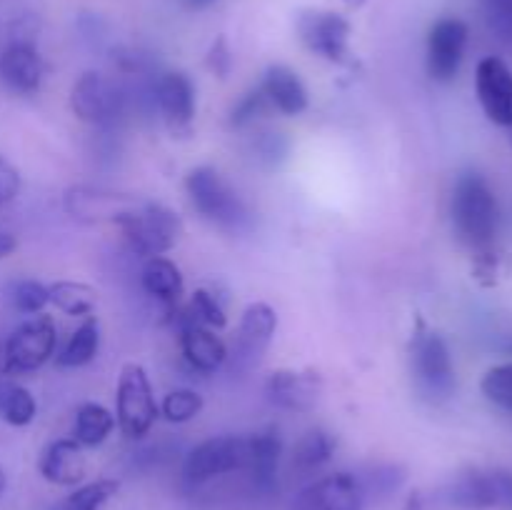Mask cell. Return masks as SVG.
Listing matches in <instances>:
<instances>
[{
    "label": "cell",
    "instance_id": "40",
    "mask_svg": "<svg viewBox=\"0 0 512 510\" xmlns=\"http://www.w3.org/2000/svg\"><path fill=\"white\" fill-rule=\"evenodd\" d=\"M403 510H438L433 498V490H415V493L408 495Z\"/></svg>",
    "mask_w": 512,
    "mask_h": 510
},
{
    "label": "cell",
    "instance_id": "6",
    "mask_svg": "<svg viewBox=\"0 0 512 510\" xmlns=\"http://www.w3.org/2000/svg\"><path fill=\"white\" fill-rule=\"evenodd\" d=\"M248 458V435H215L190 450L183 463V478L188 485H203L220 475L248 470Z\"/></svg>",
    "mask_w": 512,
    "mask_h": 510
},
{
    "label": "cell",
    "instance_id": "1",
    "mask_svg": "<svg viewBox=\"0 0 512 510\" xmlns=\"http://www.w3.org/2000/svg\"><path fill=\"white\" fill-rule=\"evenodd\" d=\"M450 213H453L455 235H458L465 248L473 250L475 258L495 253L500 208L493 188H490L483 175L473 173V170L460 175L453 190Z\"/></svg>",
    "mask_w": 512,
    "mask_h": 510
},
{
    "label": "cell",
    "instance_id": "33",
    "mask_svg": "<svg viewBox=\"0 0 512 510\" xmlns=\"http://www.w3.org/2000/svg\"><path fill=\"white\" fill-rule=\"evenodd\" d=\"M270 110H273V105H270L268 95L263 93V88L250 90V93H245L243 98L233 105V110H230V128L235 130L250 128L255 120L268 115Z\"/></svg>",
    "mask_w": 512,
    "mask_h": 510
},
{
    "label": "cell",
    "instance_id": "18",
    "mask_svg": "<svg viewBox=\"0 0 512 510\" xmlns=\"http://www.w3.org/2000/svg\"><path fill=\"white\" fill-rule=\"evenodd\" d=\"M38 473L50 485L60 488H75L88 475V458L85 448L75 438L50 440L38 458Z\"/></svg>",
    "mask_w": 512,
    "mask_h": 510
},
{
    "label": "cell",
    "instance_id": "44",
    "mask_svg": "<svg viewBox=\"0 0 512 510\" xmlns=\"http://www.w3.org/2000/svg\"><path fill=\"white\" fill-rule=\"evenodd\" d=\"M190 5H195V8H203V5H210V3H215V0H188Z\"/></svg>",
    "mask_w": 512,
    "mask_h": 510
},
{
    "label": "cell",
    "instance_id": "34",
    "mask_svg": "<svg viewBox=\"0 0 512 510\" xmlns=\"http://www.w3.org/2000/svg\"><path fill=\"white\" fill-rule=\"evenodd\" d=\"M10 300H13V308L23 315H38L43 313L45 305L50 303L48 285H43L40 280H20L10 290Z\"/></svg>",
    "mask_w": 512,
    "mask_h": 510
},
{
    "label": "cell",
    "instance_id": "10",
    "mask_svg": "<svg viewBox=\"0 0 512 510\" xmlns=\"http://www.w3.org/2000/svg\"><path fill=\"white\" fill-rule=\"evenodd\" d=\"M123 108V90L103 73L88 70L70 88V110L88 125H113L123 115Z\"/></svg>",
    "mask_w": 512,
    "mask_h": 510
},
{
    "label": "cell",
    "instance_id": "16",
    "mask_svg": "<svg viewBox=\"0 0 512 510\" xmlns=\"http://www.w3.org/2000/svg\"><path fill=\"white\" fill-rule=\"evenodd\" d=\"M438 510H493L498 508L493 470H465L453 483L433 490Z\"/></svg>",
    "mask_w": 512,
    "mask_h": 510
},
{
    "label": "cell",
    "instance_id": "32",
    "mask_svg": "<svg viewBox=\"0 0 512 510\" xmlns=\"http://www.w3.org/2000/svg\"><path fill=\"white\" fill-rule=\"evenodd\" d=\"M480 390L490 403L512 413V363L490 368L480 380Z\"/></svg>",
    "mask_w": 512,
    "mask_h": 510
},
{
    "label": "cell",
    "instance_id": "15",
    "mask_svg": "<svg viewBox=\"0 0 512 510\" xmlns=\"http://www.w3.org/2000/svg\"><path fill=\"white\" fill-rule=\"evenodd\" d=\"M265 393L280 410L310 413L323 395V378L313 370H275L265 380Z\"/></svg>",
    "mask_w": 512,
    "mask_h": 510
},
{
    "label": "cell",
    "instance_id": "13",
    "mask_svg": "<svg viewBox=\"0 0 512 510\" xmlns=\"http://www.w3.org/2000/svg\"><path fill=\"white\" fill-rule=\"evenodd\" d=\"M145 200L138 195L110 193V190L88 188V185H75L65 193V210L73 218L85 223H115L128 218L130 213L143 205Z\"/></svg>",
    "mask_w": 512,
    "mask_h": 510
},
{
    "label": "cell",
    "instance_id": "42",
    "mask_svg": "<svg viewBox=\"0 0 512 510\" xmlns=\"http://www.w3.org/2000/svg\"><path fill=\"white\" fill-rule=\"evenodd\" d=\"M5 488H8V475H5L3 463H0V495L5 493Z\"/></svg>",
    "mask_w": 512,
    "mask_h": 510
},
{
    "label": "cell",
    "instance_id": "35",
    "mask_svg": "<svg viewBox=\"0 0 512 510\" xmlns=\"http://www.w3.org/2000/svg\"><path fill=\"white\" fill-rule=\"evenodd\" d=\"M288 138L283 133H260L253 140V155L260 165L265 168H278L288 155Z\"/></svg>",
    "mask_w": 512,
    "mask_h": 510
},
{
    "label": "cell",
    "instance_id": "9",
    "mask_svg": "<svg viewBox=\"0 0 512 510\" xmlns=\"http://www.w3.org/2000/svg\"><path fill=\"white\" fill-rule=\"evenodd\" d=\"M295 30L305 48L328 63H350V20L333 10H300Z\"/></svg>",
    "mask_w": 512,
    "mask_h": 510
},
{
    "label": "cell",
    "instance_id": "4",
    "mask_svg": "<svg viewBox=\"0 0 512 510\" xmlns=\"http://www.w3.org/2000/svg\"><path fill=\"white\" fill-rule=\"evenodd\" d=\"M125 243L138 258L150 260L175 248L183 235V220L168 205L145 200L135 213L118 223Z\"/></svg>",
    "mask_w": 512,
    "mask_h": 510
},
{
    "label": "cell",
    "instance_id": "17",
    "mask_svg": "<svg viewBox=\"0 0 512 510\" xmlns=\"http://www.w3.org/2000/svg\"><path fill=\"white\" fill-rule=\"evenodd\" d=\"M155 103L173 133H190L195 118V85L180 70L163 73L155 83Z\"/></svg>",
    "mask_w": 512,
    "mask_h": 510
},
{
    "label": "cell",
    "instance_id": "23",
    "mask_svg": "<svg viewBox=\"0 0 512 510\" xmlns=\"http://www.w3.org/2000/svg\"><path fill=\"white\" fill-rule=\"evenodd\" d=\"M140 285H143V290L150 298L160 300V303H165L168 308H175V305L180 303L185 290L183 273H180L178 265L170 258H165V255L145 260L143 273H140Z\"/></svg>",
    "mask_w": 512,
    "mask_h": 510
},
{
    "label": "cell",
    "instance_id": "11",
    "mask_svg": "<svg viewBox=\"0 0 512 510\" xmlns=\"http://www.w3.org/2000/svg\"><path fill=\"white\" fill-rule=\"evenodd\" d=\"M368 493L353 473H333L305 485L290 503V510H363Z\"/></svg>",
    "mask_w": 512,
    "mask_h": 510
},
{
    "label": "cell",
    "instance_id": "5",
    "mask_svg": "<svg viewBox=\"0 0 512 510\" xmlns=\"http://www.w3.org/2000/svg\"><path fill=\"white\" fill-rule=\"evenodd\" d=\"M160 408L143 365L125 363L115 390V423L128 440H143L153 430Z\"/></svg>",
    "mask_w": 512,
    "mask_h": 510
},
{
    "label": "cell",
    "instance_id": "37",
    "mask_svg": "<svg viewBox=\"0 0 512 510\" xmlns=\"http://www.w3.org/2000/svg\"><path fill=\"white\" fill-rule=\"evenodd\" d=\"M205 65H208L210 73L218 75V78H228L230 68H233V53H230V45L228 40H225V35H218V38L213 40L208 55H205Z\"/></svg>",
    "mask_w": 512,
    "mask_h": 510
},
{
    "label": "cell",
    "instance_id": "19",
    "mask_svg": "<svg viewBox=\"0 0 512 510\" xmlns=\"http://www.w3.org/2000/svg\"><path fill=\"white\" fill-rule=\"evenodd\" d=\"M45 78L43 55L30 40H13L0 53V80L20 95L38 93Z\"/></svg>",
    "mask_w": 512,
    "mask_h": 510
},
{
    "label": "cell",
    "instance_id": "36",
    "mask_svg": "<svg viewBox=\"0 0 512 510\" xmlns=\"http://www.w3.org/2000/svg\"><path fill=\"white\" fill-rule=\"evenodd\" d=\"M488 28L503 43H512V0H480Z\"/></svg>",
    "mask_w": 512,
    "mask_h": 510
},
{
    "label": "cell",
    "instance_id": "29",
    "mask_svg": "<svg viewBox=\"0 0 512 510\" xmlns=\"http://www.w3.org/2000/svg\"><path fill=\"white\" fill-rule=\"evenodd\" d=\"M120 483L113 478H100L93 483H80L70 495H65L55 510H103L118 495Z\"/></svg>",
    "mask_w": 512,
    "mask_h": 510
},
{
    "label": "cell",
    "instance_id": "31",
    "mask_svg": "<svg viewBox=\"0 0 512 510\" xmlns=\"http://www.w3.org/2000/svg\"><path fill=\"white\" fill-rule=\"evenodd\" d=\"M203 395L195 393L190 388L170 390L163 398V405H160V413H163L165 420L170 423H190L193 418H198L200 410H203Z\"/></svg>",
    "mask_w": 512,
    "mask_h": 510
},
{
    "label": "cell",
    "instance_id": "27",
    "mask_svg": "<svg viewBox=\"0 0 512 510\" xmlns=\"http://www.w3.org/2000/svg\"><path fill=\"white\" fill-rule=\"evenodd\" d=\"M335 448H338V440H335L333 433H328L325 428H310L295 443L293 465L298 470H303V473L323 468V465H328L333 460Z\"/></svg>",
    "mask_w": 512,
    "mask_h": 510
},
{
    "label": "cell",
    "instance_id": "2",
    "mask_svg": "<svg viewBox=\"0 0 512 510\" xmlns=\"http://www.w3.org/2000/svg\"><path fill=\"white\" fill-rule=\"evenodd\" d=\"M185 190H188L193 208L208 223L230 230V233H240L250 225L248 205L220 170L210 168V165H198L185 175Z\"/></svg>",
    "mask_w": 512,
    "mask_h": 510
},
{
    "label": "cell",
    "instance_id": "20",
    "mask_svg": "<svg viewBox=\"0 0 512 510\" xmlns=\"http://www.w3.org/2000/svg\"><path fill=\"white\" fill-rule=\"evenodd\" d=\"M180 348H183L185 360L190 368L200 370V373H215L228 363V345L220 338L215 330L205 328V325L195 323L188 315H180Z\"/></svg>",
    "mask_w": 512,
    "mask_h": 510
},
{
    "label": "cell",
    "instance_id": "28",
    "mask_svg": "<svg viewBox=\"0 0 512 510\" xmlns=\"http://www.w3.org/2000/svg\"><path fill=\"white\" fill-rule=\"evenodd\" d=\"M38 415L33 393L18 383H0V420L13 428H25Z\"/></svg>",
    "mask_w": 512,
    "mask_h": 510
},
{
    "label": "cell",
    "instance_id": "38",
    "mask_svg": "<svg viewBox=\"0 0 512 510\" xmlns=\"http://www.w3.org/2000/svg\"><path fill=\"white\" fill-rule=\"evenodd\" d=\"M20 193V173L15 165L0 158V205H8L18 198Z\"/></svg>",
    "mask_w": 512,
    "mask_h": 510
},
{
    "label": "cell",
    "instance_id": "7",
    "mask_svg": "<svg viewBox=\"0 0 512 510\" xmlns=\"http://www.w3.org/2000/svg\"><path fill=\"white\" fill-rule=\"evenodd\" d=\"M275 330H278V313L263 300L250 303L243 310V318H240L233 345L228 348V363L225 365L233 373H250L253 368H258L260 360L268 353L270 343H273Z\"/></svg>",
    "mask_w": 512,
    "mask_h": 510
},
{
    "label": "cell",
    "instance_id": "12",
    "mask_svg": "<svg viewBox=\"0 0 512 510\" xmlns=\"http://www.w3.org/2000/svg\"><path fill=\"white\" fill-rule=\"evenodd\" d=\"M470 30L460 18H440L428 35V75L435 83H450L463 65Z\"/></svg>",
    "mask_w": 512,
    "mask_h": 510
},
{
    "label": "cell",
    "instance_id": "43",
    "mask_svg": "<svg viewBox=\"0 0 512 510\" xmlns=\"http://www.w3.org/2000/svg\"><path fill=\"white\" fill-rule=\"evenodd\" d=\"M345 5H350V8H363L365 3H368V0H343Z\"/></svg>",
    "mask_w": 512,
    "mask_h": 510
},
{
    "label": "cell",
    "instance_id": "25",
    "mask_svg": "<svg viewBox=\"0 0 512 510\" xmlns=\"http://www.w3.org/2000/svg\"><path fill=\"white\" fill-rule=\"evenodd\" d=\"M115 428V415L100 403H83L75 413L73 438L83 448H98L110 438Z\"/></svg>",
    "mask_w": 512,
    "mask_h": 510
},
{
    "label": "cell",
    "instance_id": "26",
    "mask_svg": "<svg viewBox=\"0 0 512 510\" xmlns=\"http://www.w3.org/2000/svg\"><path fill=\"white\" fill-rule=\"evenodd\" d=\"M50 303L65 315L73 318H88L98 305V290L88 283H78V280H55L48 285Z\"/></svg>",
    "mask_w": 512,
    "mask_h": 510
},
{
    "label": "cell",
    "instance_id": "41",
    "mask_svg": "<svg viewBox=\"0 0 512 510\" xmlns=\"http://www.w3.org/2000/svg\"><path fill=\"white\" fill-rule=\"evenodd\" d=\"M15 248H18V240H15V235L0 228V258H8Z\"/></svg>",
    "mask_w": 512,
    "mask_h": 510
},
{
    "label": "cell",
    "instance_id": "30",
    "mask_svg": "<svg viewBox=\"0 0 512 510\" xmlns=\"http://www.w3.org/2000/svg\"><path fill=\"white\" fill-rule=\"evenodd\" d=\"M185 315L210 330H223L225 325H228V315H225L223 303H220L218 295L208 288H198L193 295H190V303L188 308H185Z\"/></svg>",
    "mask_w": 512,
    "mask_h": 510
},
{
    "label": "cell",
    "instance_id": "21",
    "mask_svg": "<svg viewBox=\"0 0 512 510\" xmlns=\"http://www.w3.org/2000/svg\"><path fill=\"white\" fill-rule=\"evenodd\" d=\"M248 473L253 478L255 488L270 493L278 485V465L283 455V435L278 428H263L258 433L248 435Z\"/></svg>",
    "mask_w": 512,
    "mask_h": 510
},
{
    "label": "cell",
    "instance_id": "8",
    "mask_svg": "<svg viewBox=\"0 0 512 510\" xmlns=\"http://www.w3.org/2000/svg\"><path fill=\"white\" fill-rule=\"evenodd\" d=\"M58 328L48 315H33L10 333L5 343V373H33L40 370L55 355Z\"/></svg>",
    "mask_w": 512,
    "mask_h": 510
},
{
    "label": "cell",
    "instance_id": "3",
    "mask_svg": "<svg viewBox=\"0 0 512 510\" xmlns=\"http://www.w3.org/2000/svg\"><path fill=\"white\" fill-rule=\"evenodd\" d=\"M410 370L420 398L428 403H445L455 393V365L448 343L435 330H425L420 323L410 343Z\"/></svg>",
    "mask_w": 512,
    "mask_h": 510
},
{
    "label": "cell",
    "instance_id": "39",
    "mask_svg": "<svg viewBox=\"0 0 512 510\" xmlns=\"http://www.w3.org/2000/svg\"><path fill=\"white\" fill-rule=\"evenodd\" d=\"M495 495H498V508L512 510V473L510 470H493Z\"/></svg>",
    "mask_w": 512,
    "mask_h": 510
},
{
    "label": "cell",
    "instance_id": "22",
    "mask_svg": "<svg viewBox=\"0 0 512 510\" xmlns=\"http://www.w3.org/2000/svg\"><path fill=\"white\" fill-rule=\"evenodd\" d=\"M260 88L268 95L273 110H278L283 115H300L310 105L308 88L303 85L300 75L283 63H275L265 70V78L260 83Z\"/></svg>",
    "mask_w": 512,
    "mask_h": 510
},
{
    "label": "cell",
    "instance_id": "24",
    "mask_svg": "<svg viewBox=\"0 0 512 510\" xmlns=\"http://www.w3.org/2000/svg\"><path fill=\"white\" fill-rule=\"evenodd\" d=\"M98 350H100V323L98 318L88 315V318L73 330V335H70L68 343L60 348V353L55 355V363H58L60 368H83V365L93 363Z\"/></svg>",
    "mask_w": 512,
    "mask_h": 510
},
{
    "label": "cell",
    "instance_id": "14",
    "mask_svg": "<svg viewBox=\"0 0 512 510\" xmlns=\"http://www.w3.org/2000/svg\"><path fill=\"white\" fill-rule=\"evenodd\" d=\"M475 93L480 108L495 125L512 128V70L508 63L488 55L475 70Z\"/></svg>",
    "mask_w": 512,
    "mask_h": 510
}]
</instances>
